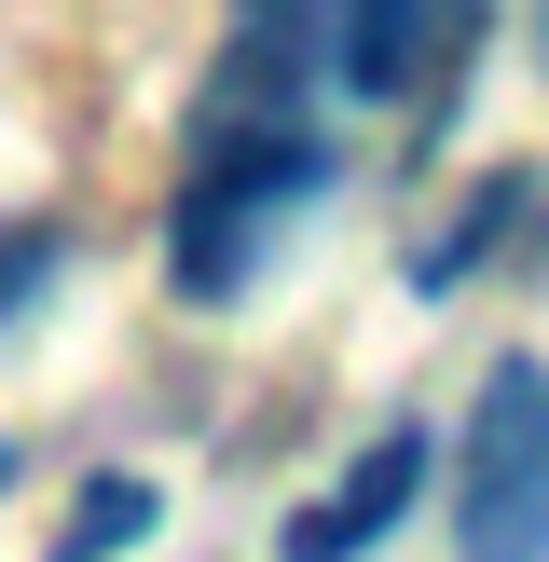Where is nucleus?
<instances>
[{"mask_svg": "<svg viewBox=\"0 0 549 562\" xmlns=\"http://www.w3.org/2000/svg\"><path fill=\"white\" fill-rule=\"evenodd\" d=\"M316 192H329V151L302 124H220L206 151H192V179H179V220H165L179 302H247L261 261H274V234H289Z\"/></svg>", "mask_w": 549, "mask_h": 562, "instance_id": "obj_1", "label": "nucleus"}, {"mask_svg": "<svg viewBox=\"0 0 549 562\" xmlns=\"http://www.w3.org/2000/svg\"><path fill=\"white\" fill-rule=\"evenodd\" d=\"M453 562H549V357H494L467 398Z\"/></svg>", "mask_w": 549, "mask_h": 562, "instance_id": "obj_2", "label": "nucleus"}, {"mask_svg": "<svg viewBox=\"0 0 549 562\" xmlns=\"http://www.w3.org/2000/svg\"><path fill=\"white\" fill-rule=\"evenodd\" d=\"M412 494H426V426H384L371 453H357L344 481L289 521V562H371V549L412 521Z\"/></svg>", "mask_w": 549, "mask_h": 562, "instance_id": "obj_3", "label": "nucleus"}, {"mask_svg": "<svg viewBox=\"0 0 549 562\" xmlns=\"http://www.w3.org/2000/svg\"><path fill=\"white\" fill-rule=\"evenodd\" d=\"M467 42H481V14H329V82L344 97H439L453 110Z\"/></svg>", "mask_w": 549, "mask_h": 562, "instance_id": "obj_4", "label": "nucleus"}, {"mask_svg": "<svg viewBox=\"0 0 549 562\" xmlns=\"http://www.w3.org/2000/svg\"><path fill=\"white\" fill-rule=\"evenodd\" d=\"M152 521H165V494L137 467H97L69 494V521H55V562H124V549H152Z\"/></svg>", "mask_w": 549, "mask_h": 562, "instance_id": "obj_5", "label": "nucleus"}, {"mask_svg": "<svg viewBox=\"0 0 549 562\" xmlns=\"http://www.w3.org/2000/svg\"><path fill=\"white\" fill-rule=\"evenodd\" d=\"M508 220H522V179H481V192H467V220H453V234H426V247H412V289H426V302H453L467 274H481V247L508 234Z\"/></svg>", "mask_w": 549, "mask_h": 562, "instance_id": "obj_6", "label": "nucleus"}, {"mask_svg": "<svg viewBox=\"0 0 549 562\" xmlns=\"http://www.w3.org/2000/svg\"><path fill=\"white\" fill-rule=\"evenodd\" d=\"M55 274H69V234H42V220H27V234H0V329H14Z\"/></svg>", "mask_w": 549, "mask_h": 562, "instance_id": "obj_7", "label": "nucleus"}, {"mask_svg": "<svg viewBox=\"0 0 549 562\" xmlns=\"http://www.w3.org/2000/svg\"><path fill=\"white\" fill-rule=\"evenodd\" d=\"M0 494H14V439H0Z\"/></svg>", "mask_w": 549, "mask_h": 562, "instance_id": "obj_8", "label": "nucleus"}, {"mask_svg": "<svg viewBox=\"0 0 549 562\" xmlns=\"http://www.w3.org/2000/svg\"><path fill=\"white\" fill-rule=\"evenodd\" d=\"M536 55H549V14H536Z\"/></svg>", "mask_w": 549, "mask_h": 562, "instance_id": "obj_9", "label": "nucleus"}]
</instances>
